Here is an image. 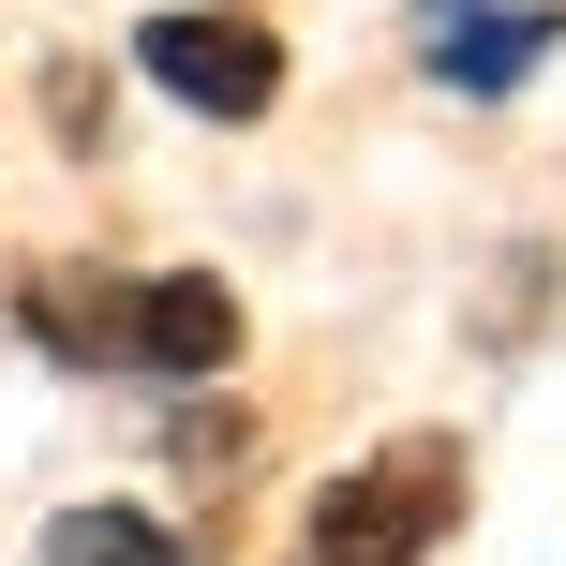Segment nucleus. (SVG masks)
<instances>
[{
    "label": "nucleus",
    "mask_w": 566,
    "mask_h": 566,
    "mask_svg": "<svg viewBox=\"0 0 566 566\" xmlns=\"http://www.w3.org/2000/svg\"><path fill=\"white\" fill-rule=\"evenodd\" d=\"M30 328L75 373H165V388H209L239 358V298L209 269H149V283H30Z\"/></svg>",
    "instance_id": "obj_1"
},
{
    "label": "nucleus",
    "mask_w": 566,
    "mask_h": 566,
    "mask_svg": "<svg viewBox=\"0 0 566 566\" xmlns=\"http://www.w3.org/2000/svg\"><path fill=\"white\" fill-rule=\"evenodd\" d=\"M448 522H462V448H448V432H402V448H373L358 478H328L313 566H418Z\"/></svg>",
    "instance_id": "obj_2"
},
{
    "label": "nucleus",
    "mask_w": 566,
    "mask_h": 566,
    "mask_svg": "<svg viewBox=\"0 0 566 566\" xmlns=\"http://www.w3.org/2000/svg\"><path fill=\"white\" fill-rule=\"evenodd\" d=\"M135 60H149V90H179L195 119H269L283 105V45L254 15H149Z\"/></svg>",
    "instance_id": "obj_3"
},
{
    "label": "nucleus",
    "mask_w": 566,
    "mask_h": 566,
    "mask_svg": "<svg viewBox=\"0 0 566 566\" xmlns=\"http://www.w3.org/2000/svg\"><path fill=\"white\" fill-rule=\"evenodd\" d=\"M552 45H566L552 0H448V15H418V60H432L448 90H522Z\"/></svg>",
    "instance_id": "obj_4"
},
{
    "label": "nucleus",
    "mask_w": 566,
    "mask_h": 566,
    "mask_svg": "<svg viewBox=\"0 0 566 566\" xmlns=\"http://www.w3.org/2000/svg\"><path fill=\"white\" fill-rule=\"evenodd\" d=\"M45 566H195V552H179L149 507H60L45 522Z\"/></svg>",
    "instance_id": "obj_5"
}]
</instances>
